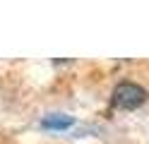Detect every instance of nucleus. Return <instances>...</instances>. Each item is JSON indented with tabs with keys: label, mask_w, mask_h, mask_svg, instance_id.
I'll use <instances>...</instances> for the list:
<instances>
[{
	"label": "nucleus",
	"mask_w": 149,
	"mask_h": 144,
	"mask_svg": "<svg viewBox=\"0 0 149 144\" xmlns=\"http://www.w3.org/2000/svg\"><path fill=\"white\" fill-rule=\"evenodd\" d=\"M43 125H46V127H58V130H63V127H70L72 120H70V118H46Z\"/></svg>",
	"instance_id": "2"
},
{
	"label": "nucleus",
	"mask_w": 149,
	"mask_h": 144,
	"mask_svg": "<svg viewBox=\"0 0 149 144\" xmlns=\"http://www.w3.org/2000/svg\"><path fill=\"white\" fill-rule=\"evenodd\" d=\"M147 99V91L142 89V86H137L132 82H123L116 86L113 91V106L116 108H123V111H132L137 108V106H142Z\"/></svg>",
	"instance_id": "1"
}]
</instances>
